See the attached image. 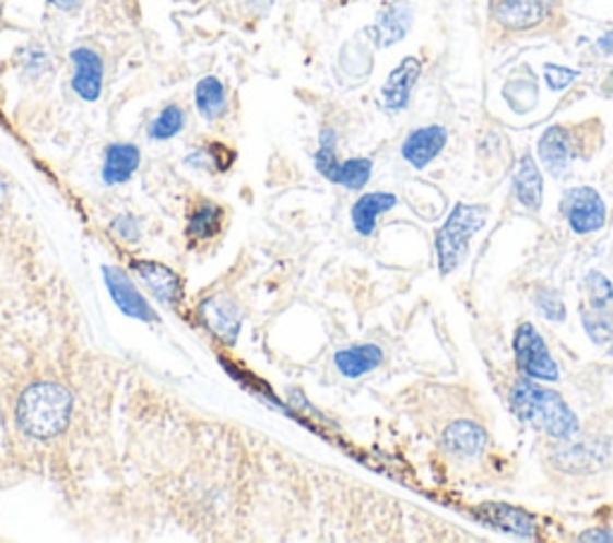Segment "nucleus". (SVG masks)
I'll use <instances>...</instances> for the list:
<instances>
[{"instance_id":"nucleus-1","label":"nucleus","mask_w":613,"mask_h":543,"mask_svg":"<svg viewBox=\"0 0 613 543\" xmlns=\"http://www.w3.org/2000/svg\"><path fill=\"white\" fill-rule=\"evenodd\" d=\"M510 408L520 422L530 424L549 438L566 440L580 428L578 416L568 408V402L554 390L544 388L542 381H532L528 376L512 386Z\"/></svg>"},{"instance_id":"nucleus-2","label":"nucleus","mask_w":613,"mask_h":543,"mask_svg":"<svg viewBox=\"0 0 613 543\" xmlns=\"http://www.w3.org/2000/svg\"><path fill=\"white\" fill-rule=\"evenodd\" d=\"M72 414V393L60 383L42 381L30 386L17 400L15 422L24 436L51 440L66 432Z\"/></svg>"},{"instance_id":"nucleus-3","label":"nucleus","mask_w":613,"mask_h":543,"mask_svg":"<svg viewBox=\"0 0 613 543\" xmlns=\"http://www.w3.org/2000/svg\"><path fill=\"white\" fill-rule=\"evenodd\" d=\"M490 219V209L478 204H458L441 231L436 233V259H439V273H453L468 257L470 239L478 235Z\"/></svg>"},{"instance_id":"nucleus-4","label":"nucleus","mask_w":613,"mask_h":543,"mask_svg":"<svg viewBox=\"0 0 613 543\" xmlns=\"http://www.w3.org/2000/svg\"><path fill=\"white\" fill-rule=\"evenodd\" d=\"M335 149H338V134L331 128H323L319 134V149L315 154V168L321 178H327L338 187H345L350 192H357V189L367 187L374 170L372 158L357 156V158L341 161L335 154Z\"/></svg>"},{"instance_id":"nucleus-5","label":"nucleus","mask_w":613,"mask_h":543,"mask_svg":"<svg viewBox=\"0 0 613 543\" xmlns=\"http://www.w3.org/2000/svg\"><path fill=\"white\" fill-rule=\"evenodd\" d=\"M512 352H516V366L520 374L532 378V381L554 383L561 378L558 364L534 323L522 321L516 328V333H512Z\"/></svg>"},{"instance_id":"nucleus-6","label":"nucleus","mask_w":613,"mask_h":543,"mask_svg":"<svg viewBox=\"0 0 613 543\" xmlns=\"http://www.w3.org/2000/svg\"><path fill=\"white\" fill-rule=\"evenodd\" d=\"M561 211L566 213L575 235H590L602 231L606 223V204L602 194L592 187H573L561 199Z\"/></svg>"},{"instance_id":"nucleus-7","label":"nucleus","mask_w":613,"mask_h":543,"mask_svg":"<svg viewBox=\"0 0 613 543\" xmlns=\"http://www.w3.org/2000/svg\"><path fill=\"white\" fill-rule=\"evenodd\" d=\"M102 275H104V283H106L110 299L116 302V307L125 314V317L134 319V321H144V323H158V314L144 299L140 287L132 283V278L128 273L106 263V267L102 269Z\"/></svg>"},{"instance_id":"nucleus-8","label":"nucleus","mask_w":613,"mask_h":543,"mask_svg":"<svg viewBox=\"0 0 613 543\" xmlns=\"http://www.w3.org/2000/svg\"><path fill=\"white\" fill-rule=\"evenodd\" d=\"M70 62H72V92L78 94L86 104L102 98L104 92V74L106 66L98 50L90 46H78L70 50Z\"/></svg>"},{"instance_id":"nucleus-9","label":"nucleus","mask_w":613,"mask_h":543,"mask_svg":"<svg viewBox=\"0 0 613 543\" xmlns=\"http://www.w3.org/2000/svg\"><path fill=\"white\" fill-rule=\"evenodd\" d=\"M132 271L140 275V281L146 285L149 293L156 297V302H161V305L175 307L182 302L185 290H182L180 275L173 269H168L166 263L137 259V261H132Z\"/></svg>"},{"instance_id":"nucleus-10","label":"nucleus","mask_w":613,"mask_h":543,"mask_svg":"<svg viewBox=\"0 0 613 543\" xmlns=\"http://www.w3.org/2000/svg\"><path fill=\"white\" fill-rule=\"evenodd\" d=\"M422 78V62L415 56L403 58L396 66V70H391L389 80L384 82L381 86V104L389 113H400L405 110L410 104L412 90Z\"/></svg>"},{"instance_id":"nucleus-11","label":"nucleus","mask_w":613,"mask_h":543,"mask_svg":"<svg viewBox=\"0 0 613 543\" xmlns=\"http://www.w3.org/2000/svg\"><path fill=\"white\" fill-rule=\"evenodd\" d=\"M446 128H441V125H427V128H417L405 137L403 146H400V156L415 170H424L446 149Z\"/></svg>"},{"instance_id":"nucleus-12","label":"nucleus","mask_w":613,"mask_h":543,"mask_svg":"<svg viewBox=\"0 0 613 543\" xmlns=\"http://www.w3.org/2000/svg\"><path fill=\"white\" fill-rule=\"evenodd\" d=\"M199 314H202L209 331L214 333L219 340H223V343L233 345L237 335H240V331H243L240 307H237L235 302L228 297L216 295V297L204 299L202 305H199Z\"/></svg>"},{"instance_id":"nucleus-13","label":"nucleus","mask_w":613,"mask_h":543,"mask_svg":"<svg viewBox=\"0 0 613 543\" xmlns=\"http://www.w3.org/2000/svg\"><path fill=\"white\" fill-rule=\"evenodd\" d=\"M537 156H540L542 166L554 175V178H566L573 161H575V144L573 137L566 128L554 125V128L544 130L537 144Z\"/></svg>"},{"instance_id":"nucleus-14","label":"nucleus","mask_w":613,"mask_h":543,"mask_svg":"<svg viewBox=\"0 0 613 543\" xmlns=\"http://www.w3.org/2000/svg\"><path fill=\"white\" fill-rule=\"evenodd\" d=\"M142 151L132 142H113L104 151V166H102V182L106 187H120L134 178L140 170Z\"/></svg>"},{"instance_id":"nucleus-15","label":"nucleus","mask_w":613,"mask_h":543,"mask_svg":"<svg viewBox=\"0 0 613 543\" xmlns=\"http://www.w3.org/2000/svg\"><path fill=\"white\" fill-rule=\"evenodd\" d=\"M478 517L490 527L502 529V532L512 536L530 539L537 532L534 517L520 508H512L508 503H484L480 505Z\"/></svg>"},{"instance_id":"nucleus-16","label":"nucleus","mask_w":613,"mask_h":543,"mask_svg":"<svg viewBox=\"0 0 613 543\" xmlns=\"http://www.w3.org/2000/svg\"><path fill=\"white\" fill-rule=\"evenodd\" d=\"M410 24H412L410 3H405V0H393V3H389L379 12V17L372 27V34L379 46L389 48L405 39L410 32Z\"/></svg>"},{"instance_id":"nucleus-17","label":"nucleus","mask_w":613,"mask_h":543,"mask_svg":"<svg viewBox=\"0 0 613 543\" xmlns=\"http://www.w3.org/2000/svg\"><path fill=\"white\" fill-rule=\"evenodd\" d=\"M398 206V197L391 192H367L362 194L353 209H350V221H353L355 233L362 237H372L377 231V221L381 213H389Z\"/></svg>"},{"instance_id":"nucleus-18","label":"nucleus","mask_w":613,"mask_h":543,"mask_svg":"<svg viewBox=\"0 0 613 543\" xmlns=\"http://www.w3.org/2000/svg\"><path fill=\"white\" fill-rule=\"evenodd\" d=\"M512 192H516V199L524 209H530V211L542 209L544 178H542V170H540V166H537L532 154H524L518 161L516 173H512Z\"/></svg>"},{"instance_id":"nucleus-19","label":"nucleus","mask_w":613,"mask_h":543,"mask_svg":"<svg viewBox=\"0 0 613 543\" xmlns=\"http://www.w3.org/2000/svg\"><path fill=\"white\" fill-rule=\"evenodd\" d=\"M381 362H384V350L374 343L338 350L333 355L335 369L341 371V376L353 378V381L355 378L372 374L374 369H379Z\"/></svg>"},{"instance_id":"nucleus-20","label":"nucleus","mask_w":613,"mask_h":543,"mask_svg":"<svg viewBox=\"0 0 613 543\" xmlns=\"http://www.w3.org/2000/svg\"><path fill=\"white\" fill-rule=\"evenodd\" d=\"M486 446V432L474 422L460 420L450 424L444 432V448L458 458H474Z\"/></svg>"},{"instance_id":"nucleus-21","label":"nucleus","mask_w":613,"mask_h":543,"mask_svg":"<svg viewBox=\"0 0 613 543\" xmlns=\"http://www.w3.org/2000/svg\"><path fill=\"white\" fill-rule=\"evenodd\" d=\"M194 108L207 122H216L228 113V90L214 74H207V78L197 82Z\"/></svg>"},{"instance_id":"nucleus-22","label":"nucleus","mask_w":613,"mask_h":543,"mask_svg":"<svg viewBox=\"0 0 613 543\" xmlns=\"http://www.w3.org/2000/svg\"><path fill=\"white\" fill-rule=\"evenodd\" d=\"M223 227V209L214 201H202L192 213L190 219H187V227H185V235L190 243L199 245V243H207V239L216 237Z\"/></svg>"},{"instance_id":"nucleus-23","label":"nucleus","mask_w":613,"mask_h":543,"mask_svg":"<svg viewBox=\"0 0 613 543\" xmlns=\"http://www.w3.org/2000/svg\"><path fill=\"white\" fill-rule=\"evenodd\" d=\"M187 125V113L178 104H168L158 110V116L149 122V139L152 142H170V139L178 137Z\"/></svg>"},{"instance_id":"nucleus-24","label":"nucleus","mask_w":613,"mask_h":543,"mask_svg":"<svg viewBox=\"0 0 613 543\" xmlns=\"http://www.w3.org/2000/svg\"><path fill=\"white\" fill-rule=\"evenodd\" d=\"M233 161H235V154H233V151H228V146L211 144V146L192 151L185 163H187V166H194V168L228 170L233 166Z\"/></svg>"},{"instance_id":"nucleus-25","label":"nucleus","mask_w":613,"mask_h":543,"mask_svg":"<svg viewBox=\"0 0 613 543\" xmlns=\"http://www.w3.org/2000/svg\"><path fill=\"white\" fill-rule=\"evenodd\" d=\"M582 326L597 345H604L613 338V319L606 309H582Z\"/></svg>"},{"instance_id":"nucleus-26","label":"nucleus","mask_w":613,"mask_h":543,"mask_svg":"<svg viewBox=\"0 0 613 543\" xmlns=\"http://www.w3.org/2000/svg\"><path fill=\"white\" fill-rule=\"evenodd\" d=\"M534 307L540 309L542 317L549 319V321L563 323V321H566V317H568L566 302H563V297L556 293V290H552V287H537V293H534Z\"/></svg>"},{"instance_id":"nucleus-27","label":"nucleus","mask_w":613,"mask_h":543,"mask_svg":"<svg viewBox=\"0 0 613 543\" xmlns=\"http://www.w3.org/2000/svg\"><path fill=\"white\" fill-rule=\"evenodd\" d=\"M585 287L590 293V305L594 309H606L613 302V283L604 273L590 271L585 275Z\"/></svg>"},{"instance_id":"nucleus-28","label":"nucleus","mask_w":613,"mask_h":543,"mask_svg":"<svg viewBox=\"0 0 613 543\" xmlns=\"http://www.w3.org/2000/svg\"><path fill=\"white\" fill-rule=\"evenodd\" d=\"M110 233L128 245H140L142 239V221L132 216V213H120L110 221Z\"/></svg>"},{"instance_id":"nucleus-29","label":"nucleus","mask_w":613,"mask_h":543,"mask_svg":"<svg viewBox=\"0 0 613 543\" xmlns=\"http://www.w3.org/2000/svg\"><path fill=\"white\" fill-rule=\"evenodd\" d=\"M544 74H546L549 86H552L554 92L566 90V86L573 84L575 78H578V72L570 70V68H561V66H546Z\"/></svg>"},{"instance_id":"nucleus-30","label":"nucleus","mask_w":613,"mask_h":543,"mask_svg":"<svg viewBox=\"0 0 613 543\" xmlns=\"http://www.w3.org/2000/svg\"><path fill=\"white\" fill-rule=\"evenodd\" d=\"M46 54L39 48H32L27 50V58H24V70L32 72V74H42L46 68Z\"/></svg>"},{"instance_id":"nucleus-31","label":"nucleus","mask_w":613,"mask_h":543,"mask_svg":"<svg viewBox=\"0 0 613 543\" xmlns=\"http://www.w3.org/2000/svg\"><path fill=\"white\" fill-rule=\"evenodd\" d=\"M46 3H51L60 12H78L84 0H46Z\"/></svg>"},{"instance_id":"nucleus-32","label":"nucleus","mask_w":613,"mask_h":543,"mask_svg":"<svg viewBox=\"0 0 613 543\" xmlns=\"http://www.w3.org/2000/svg\"><path fill=\"white\" fill-rule=\"evenodd\" d=\"M580 541H613V532H606V529H590V532L580 534Z\"/></svg>"},{"instance_id":"nucleus-33","label":"nucleus","mask_w":613,"mask_h":543,"mask_svg":"<svg viewBox=\"0 0 613 543\" xmlns=\"http://www.w3.org/2000/svg\"><path fill=\"white\" fill-rule=\"evenodd\" d=\"M599 48H602V50H604V54L613 56V34H606V36H602V39H599Z\"/></svg>"},{"instance_id":"nucleus-34","label":"nucleus","mask_w":613,"mask_h":543,"mask_svg":"<svg viewBox=\"0 0 613 543\" xmlns=\"http://www.w3.org/2000/svg\"><path fill=\"white\" fill-rule=\"evenodd\" d=\"M0 199H3V185H0Z\"/></svg>"},{"instance_id":"nucleus-35","label":"nucleus","mask_w":613,"mask_h":543,"mask_svg":"<svg viewBox=\"0 0 613 543\" xmlns=\"http://www.w3.org/2000/svg\"><path fill=\"white\" fill-rule=\"evenodd\" d=\"M611 352H613V350H611Z\"/></svg>"}]
</instances>
